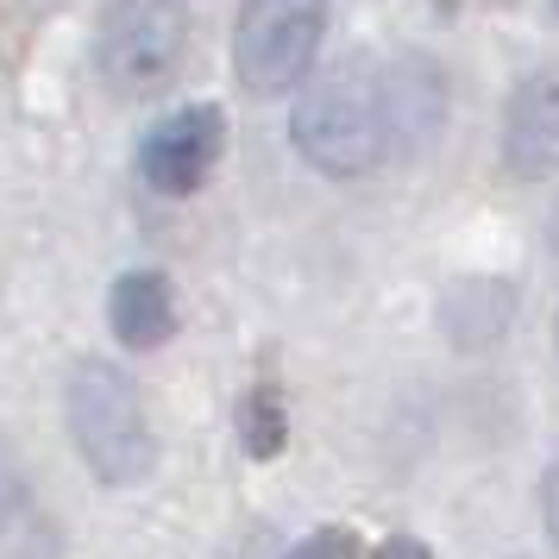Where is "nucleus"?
<instances>
[{
  "label": "nucleus",
  "mask_w": 559,
  "mask_h": 559,
  "mask_svg": "<svg viewBox=\"0 0 559 559\" xmlns=\"http://www.w3.org/2000/svg\"><path fill=\"white\" fill-rule=\"evenodd\" d=\"M289 145L302 152L308 170L321 177H371L383 157L396 152L390 139V102H383V70L346 63L333 76L308 82L289 114Z\"/></svg>",
  "instance_id": "1"
},
{
  "label": "nucleus",
  "mask_w": 559,
  "mask_h": 559,
  "mask_svg": "<svg viewBox=\"0 0 559 559\" xmlns=\"http://www.w3.org/2000/svg\"><path fill=\"white\" fill-rule=\"evenodd\" d=\"M63 421H70V440H76L95 484L132 490V484L152 478V459H157L152 415H145V396H139L127 365L76 358L70 378H63Z\"/></svg>",
  "instance_id": "2"
},
{
  "label": "nucleus",
  "mask_w": 559,
  "mask_h": 559,
  "mask_svg": "<svg viewBox=\"0 0 559 559\" xmlns=\"http://www.w3.org/2000/svg\"><path fill=\"white\" fill-rule=\"evenodd\" d=\"M189 7L182 0H107L95 20V70L120 102H152L182 70Z\"/></svg>",
  "instance_id": "3"
},
{
  "label": "nucleus",
  "mask_w": 559,
  "mask_h": 559,
  "mask_svg": "<svg viewBox=\"0 0 559 559\" xmlns=\"http://www.w3.org/2000/svg\"><path fill=\"white\" fill-rule=\"evenodd\" d=\"M328 38V0H246L233 20V82L277 102L296 95Z\"/></svg>",
  "instance_id": "4"
},
{
  "label": "nucleus",
  "mask_w": 559,
  "mask_h": 559,
  "mask_svg": "<svg viewBox=\"0 0 559 559\" xmlns=\"http://www.w3.org/2000/svg\"><path fill=\"white\" fill-rule=\"evenodd\" d=\"M221 152H227V120H221V107L214 102L177 107V114H164V120L145 132V145H139V177H145V189H157L164 202H182V195L207 189Z\"/></svg>",
  "instance_id": "5"
},
{
  "label": "nucleus",
  "mask_w": 559,
  "mask_h": 559,
  "mask_svg": "<svg viewBox=\"0 0 559 559\" xmlns=\"http://www.w3.org/2000/svg\"><path fill=\"white\" fill-rule=\"evenodd\" d=\"M503 164L509 177L547 182L559 170V70H528L503 107Z\"/></svg>",
  "instance_id": "6"
},
{
  "label": "nucleus",
  "mask_w": 559,
  "mask_h": 559,
  "mask_svg": "<svg viewBox=\"0 0 559 559\" xmlns=\"http://www.w3.org/2000/svg\"><path fill=\"white\" fill-rule=\"evenodd\" d=\"M107 328L127 353H157L177 333V283L164 271H127L107 289Z\"/></svg>",
  "instance_id": "7"
},
{
  "label": "nucleus",
  "mask_w": 559,
  "mask_h": 559,
  "mask_svg": "<svg viewBox=\"0 0 559 559\" xmlns=\"http://www.w3.org/2000/svg\"><path fill=\"white\" fill-rule=\"evenodd\" d=\"M383 102H390V139L396 152H421L447 120V82L428 57H396V70H383Z\"/></svg>",
  "instance_id": "8"
},
{
  "label": "nucleus",
  "mask_w": 559,
  "mask_h": 559,
  "mask_svg": "<svg viewBox=\"0 0 559 559\" xmlns=\"http://www.w3.org/2000/svg\"><path fill=\"white\" fill-rule=\"evenodd\" d=\"M0 547L13 559H51L57 554V534L45 522L38 497H32V484L20 472L13 447H7V433H0Z\"/></svg>",
  "instance_id": "9"
},
{
  "label": "nucleus",
  "mask_w": 559,
  "mask_h": 559,
  "mask_svg": "<svg viewBox=\"0 0 559 559\" xmlns=\"http://www.w3.org/2000/svg\"><path fill=\"white\" fill-rule=\"evenodd\" d=\"M233 433H239V453L252 459V465L283 459V447H289V396H283V383H271V378L252 383V390L239 396Z\"/></svg>",
  "instance_id": "10"
},
{
  "label": "nucleus",
  "mask_w": 559,
  "mask_h": 559,
  "mask_svg": "<svg viewBox=\"0 0 559 559\" xmlns=\"http://www.w3.org/2000/svg\"><path fill=\"white\" fill-rule=\"evenodd\" d=\"M283 559H365V540H358V528H314Z\"/></svg>",
  "instance_id": "11"
},
{
  "label": "nucleus",
  "mask_w": 559,
  "mask_h": 559,
  "mask_svg": "<svg viewBox=\"0 0 559 559\" xmlns=\"http://www.w3.org/2000/svg\"><path fill=\"white\" fill-rule=\"evenodd\" d=\"M540 528H547V540H554V554H559V465L540 478Z\"/></svg>",
  "instance_id": "12"
},
{
  "label": "nucleus",
  "mask_w": 559,
  "mask_h": 559,
  "mask_svg": "<svg viewBox=\"0 0 559 559\" xmlns=\"http://www.w3.org/2000/svg\"><path fill=\"white\" fill-rule=\"evenodd\" d=\"M371 559H433V547L428 540H415V534H390Z\"/></svg>",
  "instance_id": "13"
},
{
  "label": "nucleus",
  "mask_w": 559,
  "mask_h": 559,
  "mask_svg": "<svg viewBox=\"0 0 559 559\" xmlns=\"http://www.w3.org/2000/svg\"><path fill=\"white\" fill-rule=\"evenodd\" d=\"M554 13H559V0H554Z\"/></svg>",
  "instance_id": "14"
}]
</instances>
